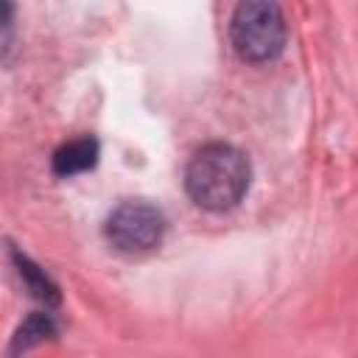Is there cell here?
I'll list each match as a JSON object with an SVG mask.
<instances>
[{
  "instance_id": "6da1fadb",
  "label": "cell",
  "mask_w": 358,
  "mask_h": 358,
  "mask_svg": "<svg viewBox=\"0 0 358 358\" xmlns=\"http://www.w3.org/2000/svg\"><path fill=\"white\" fill-rule=\"evenodd\" d=\"M252 182V165L246 154L229 143H210L199 148L185 168L187 196L213 213L232 210L241 204Z\"/></svg>"
},
{
  "instance_id": "7a4b0ae2",
  "label": "cell",
  "mask_w": 358,
  "mask_h": 358,
  "mask_svg": "<svg viewBox=\"0 0 358 358\" xmlns=\"http://www.w3.org/2000/svg\"><path fill=\"white\" fill-rule=\"evenodd\" d=\"M285 17L277 3L266 0H246L232 11L229 20V39L235 53L243 62L263 64L282 53L285 48Z\"/></svg>"
},
{
  "instance_id": "3957f363",
  "label": "cell",
  "mask_w": 358,
  "mask_h": 358,
  "mask_svg": "<svg viewBox=\"0 0 358 358\" xmlns=\"http://www.w3.org/2000/svg\"><path fill=\"white\" fill-rule=\"evenodd\" d=\"M106 241L126 255H143L162 243L165 215L148 201H120L106 218Z\"/></svg>"
},
{
  "instance_id": "277c9868",
  "label": "cell",
  "mask_w": 358,
  "mask_h": 358,
  "mask_svg": "<svg viewBox=\"0 0 358 358\" xmlns=\"http://www.w3.org/2000/svg\"><path fill=\"white\" fill-rule=\"evenodd\" d=\"M98 162V140L95 137H78L56 148L53 154V173L56 176H76L90 171Z\"/></svg>"
},
{
  "instance_id": "5b68a950",
  "label": "cell",
  "mask_w": 358,
  "mask_h": 358,
  "mask_svg": "<svg viewBox=\"0 0 358 358\" xmlns=\"http://www.w3.org/2000/svg\"><path fill=\"white\" fill-rule=\"evenodd\" d=\"M17 266H20V277L25 280L28 291H31L36 299H42V302H48V305H56V302H59L56 285L48 280L45 271H39V266H34V263H31L28 257H22V255H17Z\"/></svg>"
},
{
  "instance_id": "8992f818",
  "label": "cell",
  "mask_w": 358,
  "mask_h": 358,
  "mask_svg": "<svg viewBox=\"0 0 358 358\" xmlns=\"http://www.w3.org/2000/svg\"><path fill=\"white\" fill-rule=\"evenodd\" d=\"M53 330H56V324H53V319H50L48 313H34V316L17 330L14 344H17V347H31V344L45 341L48 336H53Z\"/></svg>"
}]
</instances>
